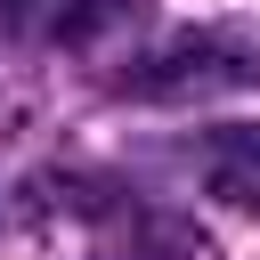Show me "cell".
Returning <instances> with one entry per match:
<instances>
[{
	"label": "cell",
	"mask_w": 260,
	"mask_h": 260,
	"mask_svg": "<svg viewBox=\"0 0 260 260\" xmlns=\"http://www.w3.org/2000/svg\"><path fill=\"white\" fill-rule=\"evenodd\" d=\"M203 187L228 211L260 219V122H219L203 138Z\"/></svg>",
	"instance_id": "4"
},
{
	"label": "cell",
	"mask_w": 260,
	"mask_h": 260,
	"mask_svg": "<svg viewBox=\"0 0 260 260\" xmlns=\"http://www.w3.org/2000/svg\"><path fill=\"white\" fill-rule=\"evenodd\" d=\"M0 228H8V203H0Z\"/></svg>",
	"instance_id": "8"
},
{
	"label": "cell",
	"mask_w": 260,
	"mask_h": 260,
	"mask_svg": "<svg viewBox=\"0 0 260 260\" xmlns=\"http://www.w3.org/2000/svg\"><path fill=\"white\" fill-rule=\"evenodd\" d=\"M122 89H130V98H154V106H195V98L260 89V41H244V32H228V24L179 32V41H162L154 57H138V73H130Z\"/></svg>",
	"instance_id": "1"
},
{
	"label": "cell",
	"mask_w": 260,
	"mask_h": 260,
	"mask_svg": "<svg viewBox=\"0 0 260 260\" xmlns=\"http://www.w3.org/2000/svg\"><path fill=\"white\" fill-rule=\"evenodd\" d=\"M24 114H32V98H24V89H0V138H16Z\"/></svg>",
	"instance_id": "6"
},
{
	"label": "cell",
	"mask_w": 260,
	"mask_h": 260,
	"mask_svg": "<svg viewBox=\"0 0 260 260\" xmlns=\"http://www.w3.org/2000/svg\"><path fill=\"white\" fill-rule=\"evenodd\" d=\"M16 211H24L32 228H57V219H89V228H106V219L130 211V195H122V179H106V171L49 162V171H32V179L16 187Z\"/></svg>",
	"instance_id": "2"
},
{
	"label": "cell",
	"mask_w": 260,
	"mask_h": 260,
	"mask_svg": "<svg viewBox=\"0 0 260 260\" xmlns=\"http://www.w3.org/2000/svg\"><path fill=\"white\" fill-rule=\"evenodd\" d=\"M0 24H32V0H0Z\"/></svg>",
	"instance_id": "7"
},
{
	"label": "cell",
	"mask_w": 260,
	"mask_h": 260,
	"mask_svg": "<svg viewBox=\"0 0 260 260\" xmlns=\"http://www.w3.org/2000/svg\"><path fill=\"white\" fill-rule=\"evenodd\" d=\"M138 0H32V24L49 32V41H65V49H81V41H98L106 24H122Z\"/></svg>",
	"instance_id": "5"
},
{
	"label": "cell",
	"mask_w": 260,
	"mask_h": 260,
	"mask_svg": "<svg viewBox=\"0 0 260 260\" xmlns=\"http://www.w3.org/2000/svg\"><path fill=\"white\" fill-rule=\"evenodd\" d=\"M89 260H219V244H211V228H195L179 211L130 203L122 219H106V236H98Z\"/></svg>",
	"instance_id": "3"
}]
</instances>
